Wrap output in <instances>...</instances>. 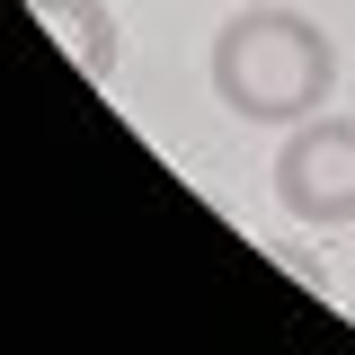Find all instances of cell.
Instances as JSON below:
<instances>
[{
	"mask_svg": "<svg viewBox=\"0 0 355 355\" xmlns=\"http://www.w3.org/2000/svg\"><path fill=\"white\" fill-rule=\"evenodd\" d=\"M338 89V44L293 0H240L214 27V98L240 125H302Z\"/></svg>",
	"mask_w": 355,
	"mask_h": 355,
	"instance_id": "1",
	"label": "cell"
},
{
	"mask_svg": "<svg viewBox=\"0 0 355 355\" xmlns=\"http://www.w3.org/2000/svg\"><path fill=\"white\" fill-rule=\"evenodd\" d=\"M275 205L311 231H338L355 222V116H302L284 125V151H275Z\"/></svg>",
	"mask_w": 355,
	"mask_h": 355,
	"instance_id": "2",
	"label": "cell"
},
{
	"mask_svg": "<svg viewBox=\"0 0 355 355\" xmlns=\"http://www.w3.org/2000/svg\"><path fill=\"white\" fill-rule=\"evenodd\" d=\"M27 9L44 18V36L80 62V80H98V89L116 80V62H125V27H116L107 0H27Z\"/></svg>",
	"mask_w": 355,
	"mask_h": 355,
	"instance_id": "3",
	"label": "cell"
}]
</instances>
